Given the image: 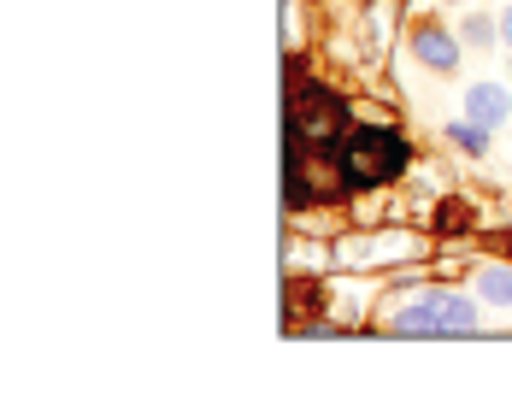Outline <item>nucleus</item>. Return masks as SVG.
Masks as SVG:
<instances>
[{"mask_svg":"<svg viewBox=\"0 0 512 412\" xmlns=\"http://www.w3.org/2000/svg\"><path fill=\"white\" fill-rule=\"evenodd\" d=\"M412 53H418L430 71H454V65H460V42H454L448 30H418V36H412Z\"/></svg>","mask_w":512,"mask_h":412,"instance_id":"nucleus-4","label":"nucleus"},{"mask_svg":"<svg viewBox=\"0 0 512 412\" xmlns=\"http://www.w3.org/2000/svg\"><path fill=\"white\" fill-rule=\"evenodd\" d=\"M477 295H483L489 307H507L512 301V271H483V277H477Z\"/></svg>","mask_w":512,"mask_h":412,"instance_id":"nucleus-7","label":"nucleus"},{"mask_svg":"<svg viewBox=\"0 0 512 412\" xmlns=\"http://www.w3.org/2000/svg\"><path fill=\"white\" fill-rule=\"evenodd\" d=\"M430 307H436L442 336H471V330H477V307H471L465 295H430Z\"/></svg>","mask_w":512,"mask_h":412,"instance_id":"nucleus-5","label":"nucleus"},{"mask_svg":"<svg viewBox=\"0 0 512 412\" xmlns=\"http://www.w3.org/2000/svg\"><path fill=\"white\" fill-rule=\"evenodd\" d=\"M507 254H512V236H507Z\"/></svg>","mask_w":512,"mask_h":412,"instance_id":"nucleus-10","label":"nucleus"},{"mask_svg":"<svg viewBox=\"0 0 512 412\" xmlns=\"http://www.w3.org/2000/svg\"><path fill=\"white\" fill-rule=\"evenodd\" d=\"M395 330H401V336H442V324H436V307H430V301L401 307L395 312Z\"/></svg>","mask_w":512,"mask_h":412,"instance_id":"nucleus-6","label":"nucleus"},{"mask_svg":"<svg viewBox=\"0 0 512 412\" xmlns=\"http://www.w3.org/2000/svg\"><path fill=\"white\" fill-rule=\"evenodd\" d=\"M407 165V142L383 124H348L342 142H336V171L354 183V189H377L389 183L395 171Z\"/></svg>","mask_w":512,"mask_h":412,"instance_id":"nucleus-1","label":"nucleus"},{"mask_svg":"<svg viewBox=\"0 0 512 412\" xmlns=\"http://www.w3.org/2000/svg\"><path fill=\"white\" fill-rule=\"evenodd\" d=\"M465 106H471V118H477L483 130H495V124H507V112H512V95L501 89V83H477V89L465 95Z\"/></svg>","mask_w":512,"mask_h":412,"instance_id":"nucleus-3","label":"nucleus"},{"mask_svg":"<svg viewBox=\"0 0 512 412\" xmlns=\"http://www.w3.org/2000/svg\"><path fill=\"white\" fill-rule=\"evenodd\" d=\"M301 130H307L312 148L336 154V142H342V130H348V106L336 101L330 89L307 83V89H301V101H295V136H301Z\"/></svg>","mask_w":512,"mask_h":412,"instance_id":"nucleus-2","label":"nucleus"},{"mask_svg":"<svg viewBox=\"0 0 512 412\" xmlns=\"http://www.w3.org/2000/svg\"><path fill=\"white\" fill-rule=\"evenodd\" d=\"M501 36H507V42H512V6H507V24H501Z\"/></svg>","mask_w":512,"mask_h":412,"instance_id":"nucleus-9","label":"nucleus"},{"mask_svg":"<svg viewBox=\"0 0 512 412\" xmlns=\"http://www.w3.org/2000/svg\"><path fill=\"white\" fill-rule=\"evenodd\" d=\"M448 136L460 142L465 154H483V148H489V136H483V124H477V118H471V124H448Z\"/></svg>","mask_w":512,"mask_h":412,"instance_id":"nucleus-8","label":"nucleus"}]
</instances>
